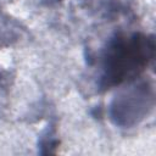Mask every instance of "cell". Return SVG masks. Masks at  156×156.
Here are the masks:
<instances>
[]
</instances>
